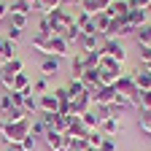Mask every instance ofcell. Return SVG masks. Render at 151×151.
Here are the masks:
<instances>
[{"instance_id":"1","label":"cell","mask_w":151,"mask_h":151,"mask_svg":"<svg viewBox=\"0 0 151 151\" xmlns=\"http://www.w3.org/2000/svg\"><path fill=\"white\" fill-rule=\"evenodd\" d=\"M32 129V119H22L16 124H8L6 119H0V135H3L6 146H19Z\"/></svg>"},{"instance_id":"2","label":"cell","mask_w":151,"mask_h":151,"mask_svg":"<svg viewBox=\"0 0 151 151\" xmlns=\"http://www.w3.org/2000/svg\"><path fill=\"white\" fill-rule=\"evenodd\" d=\"M100 54L111 57V60H116V62H122V65H124V60H127V49L119 43V38H105L103 46H100Z\"/></svg>"},{"instance_id":"3","label":"cell","mask_w":151,"mask_h":151,"mask_svg":"<svg viewBox=\"0 0 151 151\" xmlns=\"http://www.w3.org/2000/svg\"><path fill=\"white\" fill-rule=\"evenodd\" d=\"M43 16H49V22L54 24V32H57V35H62V32L73 24V16L68 14V8H54L51 14H43Z\"/></svg>"},{"instance_id":"4","label":"cell","mask_w":151,"mask_h":151,"mask_svg":"<svg viewBox=\"0 0 151 151\" xmlns=\"http://www.w3.org/2000/svg\"><path fill=\"white\" fill-rule=\"evenodd\" d=\"M92 105H94V103H92V94H89V92H84L81 97L70 100V116H78V119H81L86 111H92Z\"/></svg>"},{"instance_id":"5","label":"cell","mask_w":151,"mask_h":151,"mask_svg":"<svg viewBox=\"0 0 151 151\" xmlns=\"http://www.w3.org/2000/svg\"><path fill=\"white\" fill-rule=\"evenodd\" d=\"M113 100H116V89H113V86H97V89H94L92 92V103L94 105H111Z\"/></svg>"},{"instance_id":"6","label":"cell","mask_w":151,"mask_h":151,"mask_svg":"<svg viewBox=\"0 0 151 151\" xmlns=\"http://www.w3.org/2000/svg\"><path fill=\"white\" fill-rule=\"evenodd\" d=\"M68 54H70V43L62 35H54L49 41V57H57V60H60V57H68Z\"/></svg>"},{"instance_id":"7","label":"cell","mask_w":151,"mask_h":151,"mask_svg":"<svg viewBox=\"0 0 151 151\" xmlns=\"http://www.w3.org/2000/svg\"><path fill=\"white\" fill-rule=\"evenodd\" d=\"M43 146L49 151H68L65 148V135H62V132H57V129H49L46 135H43Z\"/></svg>"},{"instance_id":"8","label":"cell","mask_w":151,"mask_h":151,"mask_svg":"<svg viewBox=\"0 0 151 151\" xmlns=\"http://www.w3.org/2000/svg\"><path fill=\"white\" fill-rule=\"evenodd\" d=\"M122 129H124L122 119H113V116H108V119H103V122H100V132H103V138H116Z\"/></svg>"},{"instance_id":"9","label":"cell","mask_w":151,"mask_h":151,"mask_svg":"<svg viewBox=\"0 0 151 151\" xmlns=\"http://www.w3.org/2000/svg\"><path fill=\"white\" fill-rule=\"evenodd\" d=\"M113 89H116V94H127V97H129V94L138 89V86H135V73H132V70L124 73L122 78L116 81V86H113Z\"/></svg>"},{"instance_id":"10","label":"cell","mask_w":151,"mask_h":151,"mask_svg":"<svg viewBox=\"0 0 151 151\" xmlns=\"http://www.w3.org/2000/svg\"><path fill=\"white\" fill-rule=\"evenodd\" d=\"M57 108H60V103H57L54 92L41 94V97H38V113H57Z\"/></svg>"},{"instance_id":"11","label":"cell","mask_w":151,"mask_h":151,"mask_svg":"<svg viewBox=\"0 0 151 151\" xmlns=\"http://www.w3.org/2000/svg\"><path fill=\"white\" fill-rule=\"evenodd\" d=\"M84 70H86V62H84V51H76V57L70 60V78H84Z\"/></svg>"},{"instance_id":"12","label":"cell","mask_w":151,"mask_h":151,"mask_svg":"<svg viewBox=\"0 0 151 151\" xmlns=\"http://www.w3.org/2000/svg\"><path fill=\"white\" fill-rule=\"evenodd\" d=\"M78 51H84V54H89V51H97L100 46H97V35H89V32H81L78 35Z\"/></svg>"},{"instance_id":"13","label":"cell","mask_w":151,"mask_h":151,"mask_svg":"<svg viewBox=\"0 0 151 151\" xmlns=\"http://www.w3.org/2000/svg\"><path fill=\"white\" fill-rule=\"evenodd\" d=\"M81 81H84L86 92L92 94L94 89L100 86V70H97V68H86V70H84V78H81Z\"/></svg>"},{"instance_id":"14","label":"cell","mask_w":151,"mask_h":151,"mask_svg":"<svg viewBox=\"0 0 151 151\" xmlns=\"http://www.w3.org/2000/svg\"><path fill=\"white\" fill-rule=\"evenodd\" d=\"M14 92H22V94H30L32 92V81H30V76L24 70L14 76Z\"/></svg>"},{"instance_id":"15","label":"cell","mask_w":151,"mask_h":151,"mask_svg":"<svg viewBox=\"0 0 151 151\" xmlns=\"http://www.w3.org/2000/svg\"><path fill=\"white\" fill-rule=\"evenodd\" d=\"M132 73H135V86L140 92H148L151 89V73L146 68H140V65H138V70H132Z\"/></svg>"},{"instance_id":"16","label":"cell","mask_w":151,"mask_h":151,"mask_svg":"<svg viewBox=\"0 0 151 151\" xmlns=\"http://www.w3.org/2000/svg\"><path fill=\"white\" fill-rule=\"evenodd\" d=\"M127 22L135 27V30H140L146 22H148V14H146V8H129V16H127Z\"/></svg>"},{"instance_id":"17","label":"cell","mask_w":151,"mask_h":151,"mask_svg":"<svg viewBox=\"0 0 151 151\" xmlns=\"http://www.w3.org/2000/svg\"><path fill=\"white\" fill-rule=\"evenodd\" d=\"M41 73H43V78H51V76L60 73V60L57 57H43V62H41Z\"/></svg>"},{"instance_id":"18","label":"cell","mask_w":151,"mask_h":151,"mask_svg":"<svg viewBox=\"0 0 151 151\" xmlns=\"http://www.w3.org/2000/svg\"><path fill=\"white\" fill-rule=\"evenodd\" d=\"M92 22H94V27H97V35H105L108 27H111V16L105 11H97V14L92 16Z\"/></svg>"},{"instance_id":"19","label":"cell","mask_w":151,"mask_h":151,"mask_svg":"<svg viewBox=\"0 0 151 151\" xmlns=\"http://www.w3.org/2000/svg\"><path fill=\"white\" fill-rule=\"evenodd\" d=\"M65 89H68V94H70V100H76V97H81V94L86 92L84 81H78V78H70V81L65 84Z\"/></svg>"},{"instance_id":"20","label":"cell","mask_w":151,"mask_h":151,"mask_svg":"<svg viewBox=\"0 0 151 151\" xmlns=\"http://www.w3.org/2000/svg\"><path fill=\"white\" fill-rule=\"evenodd\" d=\"M8 27H16V30H27V24H30V16H24V14H14V11H8Z\"/></svg>"},{"instance_id":"21","label":"cell","mask_w":151,"mask_h":151,"mask_svg":"<svg viewBox=\"0 0 151 151\" xmlns=\"http://www.w3.org/2000/svg\"><path fill=\"white\" fill-rule=\"evenodd\" d=\"M81 122H84V127H86L89 132H92V129H100V116H97V111H94V108L84 113V116H81Z\"/></svg>"},{"instance_id":"22","label":"cell","mask_w":151,"mask_h":151,"mask_svg":"<svg viewBox=\"0 0 151 151\" xmlns=\"http://www.w3.org/2000/svg\"><path fill=\"white\" fill-rule=\"evenodd\" d=\"M22 108H24V113H27L30 119H35V116H38V97H35L32 92H30V94H24V105H22Z\"/></svg>"},{"instance_id":"23","label":"cell","mask_w":151,"mask_h":151,"mask_svg":"<svg viewBox=\"0 0 151 151\" xmlns=\"http://www.w3.org/2000/svg\"><path fill=\"white\" fill-rule=\"evenodd\" d=\"M0 119H6L8 124H16V122H22V119H30V116L24 113V108H16V105H14V108H11L8 113H3Z\"/></svg>"},{"instance_id":"24","label":"cell","mask_w":151,"mask_h":151,"mask_svg":"<svg viewBox=\"0 0 151 151\" xmlns=\"http://www.w3.org/2000/svg\"><path fill=\"white\" fill-rule=\"evenodd\" d=\"M135 41H138V46H151V22H146L135 32Z\"/></svg>"},{"instance_id":"25","label":"cell","mask_w":151,"mask_h":151,"mask_svg":"<svg viewBox=\"0 0 151 151\" xmlns=\"http://www.w3.org/2000/svg\"><path fill=\"white\" fill-rule=\"evenodd\" d=\"M0 54L6 57V62H8V60H14V57H16V43H14V41H8V38H0Z\"/></svg>"},{"instance_id":"26","label":"cell","mask_w":151,"mask_h":151,"mask_svg":"<svg viewBox=\"0 0 151 151\" xmlns=\"http://www.w3.org/2000/svg\"><path fill=\"white\" fill-rule=\"evenodd\" d=\"M35 35H43V38H54V24L49 22V16H41V22H38V32Z\"/></svg>"},{"instance_id":"27","label":"cell","mask_w":151,"mask_h":151,"mask_svg":"<svg viewBox=\"0 0 151 151\" xmlns=\"http://www.w3.org/2000/svg\"><path fill=\"white\" fill-rule=\"evenodd\" d=\"M51 129H57V132H70V116H62V113H54V127Z\"/></svg>"},{"instance_id":"28","label":"cell","mask_w":151,"mask_h":151,"mask_svg":"<svg viewBox=\"0 0 151 151\" xmlns=\"http://www.w3.org/2000/svg\"><path fill=\"white\" fill-rule=\"evenodd\" d=\"M49 41L51 38H43V35H32V49L41 51L43 57H49Z\"/></svg>"},{"instance_id":"29","label":"cell","mask_w":151,"mask_h":151,"mask_svg":"<svg viewBox=\"0 0 151 151\" xmlns=\"http://www.w3.org/2000/svg\"><path fill=\"white\" fill-rule=\"evenodd\" d=\"M51 89H49V78H43V76H41V78H35L32 81V94H35V97H41V94H49Z\"/></svg>"},{"instance_id":"30","label":"cell","mask_w":151,"mask_h":151,"mask_svg":"<svg viewBox=\"0 0 151 151\" xmlns=\"http://www.w3.org/2000/svg\"><path fill=\"white\" fill-rule=\"evenodd\" d=\"M41 14H51L54 8H62V0H38V6H35Z\"/></svg>"},{"instance_id":"31","label":"cell","mask_w":151,"mask_h":151,"mask_svg":"<svg viewBox=\"0 0 151 151\" xmlns=\"http://www.w3.org/2000/svg\"><path fill=\"white\" fill-rule=\"evenodd\" d=\"M73 24H76V27H78V30L84 32V30H86V27L92 24V16H89L86 11H78V14H76V16H73Z\"/></svg>"},{"instance_id":"32","label":"cell","mask_w":151,"mask_h":151,"mask_svg":"<svg viewBox=\"0 0 151 151\" xmlns=\"http://www.w3.org/2000/svg\"><path fill=\"white\" fill-rule=\"evenodd\" d=\"M138 127H140V132H146V135H151V111H140Z\"/></svg>"},{"instance_id":"33","label":"cell","mask_w":151,"mask_h":151,"mask_svg":"<svg viewBox=\"0 0 151 151\" xmlns=\"http://www.w3.org/2000/svg\"><path fill=\"white\" fill-rule=\"evenodd\" d=\"M11 11H14V14H24V16H30L32 6L27 3V0H14V3H11Z\"/></svg>"},{"instance_id":"34","label":"cell","mask_w":151,"mask_h":151,"mask_svg":"<svg viewBox=\"0 0 151 151\" xmlns=\"http://www.w3.org/2000/svg\"><path fill=\"white\" fill-rule=\"evenodd\" d=\"M100 60H103L100 49H97V51H89V54H84V62H86V68H100Z\"/></svg>"},{"instance_id":"35","label":"cell","mask_w":151,"mask_h":151,"mask_svg":"<svg viewBox=\"0 0 151 151\" xmlns=\"http://www.w3.org/2000/svg\"><path fill=\"white\" fill-rule=\"evenodd\" d=\"M46 132H49V129H46V124L35 116V119H32V129H30V135H32V138H43Z\"/></svg>"},{"instance_id":"36","label":"cell","mask_w":151,"mask_h":151,"mask_svg":"<svg viewBox=\"0 0 151 151\" xmlns=\"http://www.w3.org/2000/svg\"><path fill=\"white\" fill-rule=\"evenodd\" d=\"M103 140H105V138H103V132H100V129H92L89 135H86V143H89L92 148H100V146H103Z\"/></svg>"},{"instance_id":"37","label":"cell","mask_w":151,"mask_h":151,"mask_svg":"<svg viewBox=\"0 0 151 151\" xmlns=\"http://www.w3.org/2000/svg\"><path fill=\"white\" fill-rule=\"evenodd\" d=\"M78 35H81V30L76 27V24H70V27H68V30L62 32V38H65V41H68L70 46H73V43H78Z\"/></svg>"},{"instance_id":"38","label":"cell","mask_w":151,"mask_h":151,"mask_svg":"<svg viewBox=\"0 0 151 151\" xmlns=\"http://www.w3.org/2000/svg\"><path fill=\"white\" fill-rule=\"evenodd\" d=\"M0 84H3L6 92H11L14 89V73H8L6 68H0Z\"/></svg>"},{"instance_id":"39","label":"cell","mask_w":151,"mask_h":151,"mask_svg":"<svg viewBox=\"0 0 151 151\" xmlns=\"http://www.w3.org/2000/svg\"><path fill=\"white\" fill-rule=\"evenodd\" d=\"M3 68H6L8 73H14V76H16V73H22V70H24V62L19 60V57H14V60H8V62H6Z\"/></svg>"},{"instance_id":"40","label":"cell","mask_w":151,"mask_h":151,"mask_svg":"<svg viewBox=\"0 0 151 151\" xmlns=\"http://www.w3.org/2000/svg\"><path fill=\"white\" fill-rule=\"evenodd\" d=\"M138 49H140V54H138L140 62H138V65H140V68H148V65H151V46H138Z\"/></svg>"},{"instance_id":"41","label":"cell","mask_w":151,"mask_h":151,"mask_svg":"<svg viewBox=\"0 0 151 151\" xmlns=\"http://www.w3.org/2000/svg\"><path fill=\"white\" fill-rule=\"evenodd\" d=\"M14 108V103H11V94L8 92H3V94H0V116H3V113H8Z\"/></svg>"},{"instance_id":"42","label":"cell","mask_w":151,"mask_h":151,"mask_svg":"<svg viewBox=\"0 0 151 151\" xmlns=\"http://www.w3.org/2000/svg\"><path fill=\"white\" fill-rule=\"evenodd\" d=\"M81 11H86L89 16H94L100 11V6H97V0H81Z\"/></svg>"},{"instance_id":"43","label":"cell","mask_w":151,"mask_h":151,"mask_svg":"<svg viewBox=\"0 0 151 151\" xmlns=\"http://www.w3.org/2000/svg\"><path fill=\"white\" fill-rule=\"evenodd\" d=\"M35 148H38V140H35L32 135H27L22 143H19V151H35Z\"/></svg>"},{"instance_id":"44","label":"cell","mask_w":151,"mask_h":151,"mask_svg":"<svg viewBox=\"0 0 151 151\" xmlns=\"http://www.w3.org/2000/svg\"><path fill=\"white\" fill-rule=\"evenodd\" d=\"M113 105H116L119 111H127V108H132V103H129V97H127V94H116Z\"/></svg>"},{"instance_id":"45","label":"cell","mask_w":151,"mask_h":151,"mask_svg":"<svg viewBox=\"0 0 151 151\" xmlns=\"http://www.w3.org/2000/svg\"><path fill=\"white\" fill-rule=\"evenodd\" d=\"M138 111H151V89L140 94V105H138Z\"/></svg>"},{"instance_id":"46","label":"cell","mask_w":151,"mask_h":151,"mask_svg":"<svg viewBox=\"0 0 151 151\" xmlns=\"http://www.w3.org/2000/svg\"><path fill=\"white\" fill-rule=\"evenodd\" d=\"M54 97H57V103H70V94H68V89H65V86L54 89Z\"/></svg>"},{"instance_id":"47","label":"cell","mask_w":151,"mask_h":151,"mask_svg":"<svg viewBox=\"0 0 151 151\" xmlns=\"http://www.w3.org/2000/svg\"><path fill=\"white\" fill-rule=\"evenodd\" d=\"M8 94H11V103H14L16 108H22V105H24V94H22V92H14V89H11Z\"/></svg>"},{"instance_id":"48","label":"cell","mask_w":151,"mask_h":151,"mask_svg":"<svg viewBox=\"0 0 151 151\" xmlns=\"http://www.w3.org/2000/svg\"><path fill=\"white\" fill-rule=\"evenodd\" d=\"M6 38H8V41H14V43H16L19 38H22V30H16V27H8V30H6Z\"/></svg>"},{"instance_id":"49","label":"cell","mask_w":151,"mask_h":151,"mask_svg":"<svg viewBox=\"0 0 151 151\" xmlns=\"http://www.w3.org/2000/svg\"><path fill=\"white\" fill-rule=\"evenodd\" d=\"M97 151H116V143H113V138H105V140H103V146H100Z\"/></svg>"},{"instance_id":"50","label":"cell","mask_w":151,"mask_h":151,"mask_svg":"<svg viewBox=\"0 0 151 151\" xmlns=\"http://www.w3.org/2000/svg\"><path fill=\"white\" fill-rule=\"evenodd\" d=\"M127 3H129V8H146L151 0H127Z\"/></svg>"},{"instance_id":"51","label":"cell","mask_w":151,"mask_h":151,"mask_svg":"<svg viewBox=\"0 0 151 151\" xmlns=\"http://www.w3.org/2000/svg\"><path fill=\"white\" fill-rule=\"evenodd\" d=\"M8 11H11V6L6 3V0H0V22H3V19L8 16Z\"/></svg>"},{"instance_id":"52","label":"cell","mask_w":151,"mask_h":151,"mask_svg":"<svg viewBox=\"0 0 151 151\" xmlns=\"http://www.w3.org/2000/svg\"><path fill=\"white\" fill-rule=\"evenodd\" d=\"M97 6H100V11H108L113 6V0H97Z\"/></svg>"},{"instance_id":"53","label":"cell","mask_w":151,"mask_h":151,"mask_svg":"<svg viewBox=\"0 0 151 151\" xmlns=\"http://www.w3.org/2000/svg\"><path fill=\"white\" fill-rule=\"evenodd\" d=\"M70 3H81V0H62V6H70Z\"/></svg>"},{"instance_id":"54","label":"cell","mask_w":151,"mask_h":151,"mask_svg":"<svg viewBox=\"0 0 151 151\" xmlns=\"http://www.w3.org/2000/svg\"><path fill=\"white\" fill-rule=\"evenodd\" d=\"M6 151H19V146H6Z\"/></svg>"},{"instance_id":"55","label":"cell","mask_w":151,"mask_h":151,"mask_svg":"<svg viewBox=\"0 0 151 151\" xmlns=\"http://www.w3.org/2000/svg\"><path fill=\"white\" fill-rule=\"evenodd\" d=\"M3 65H6V57H3V54H0V68H3Z\"/></svg>"},{"instance_id":"56","label":"cell","mask_w":151,"mask_h":151,"mask_svg":"<svg viewBox=\"0 0 151 151\" xmlns=\"http://www.w3.org/2000/svg\"><path fill=\"white\" fill-rule=\"evenodd\" d=\"M27 3H30V6H32V8H35V6H38V0H27Z\"/></svg>"},{"instance_id":"57","label":"cell","mask_w":151,"mask_h":151,"mask_svg":"<svg viewBox=\"0 0 151 151\" xmlns=\"http://www.w3.org/2000/svg\"><path fill=\"white\" fill-rule=\"evenodd\" d=\"M146 14H151V3H148V6H146Z\"/></svg>"},{"instance_id":"58","label":"cell","mask_w":151,"mask_h":151,"mask_svg":"<svg viewBox=\"0 0 151 151\" xmlns=\"http://www.w3.org/2000/svg\"><path fill=\"white\" fill-rule=\"evenodd\" d=\"M146 70H148V73H151V65H148V68H146Z\"/></svg>"}]
</instances>
